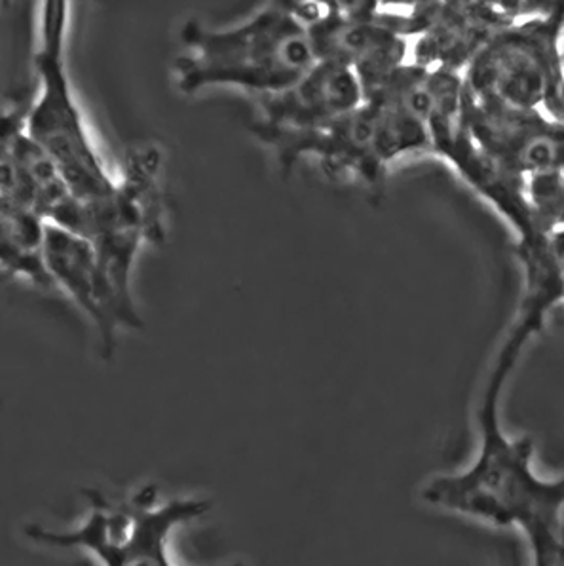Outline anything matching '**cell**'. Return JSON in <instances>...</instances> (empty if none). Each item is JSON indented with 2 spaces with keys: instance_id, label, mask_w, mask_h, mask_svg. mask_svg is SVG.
Listing matches in <instances>:
<instances>
[{
  "instance_id": "6da1fadb",
  "label": "cell",
  "mask_w": 564,
  "mask_h": 566,
  "mask_svg": "<svg viewBox=\"0 0 564 566\" xmlns=\"http://www.w3.org/2000/svg\"><path fill=\"white\" fill-rule=\"evenodd\" d=\"M524 346L505 338L492 364L478 407L479 446L471 464L428 481L430 506L500 528H518L529 539L532 566H563V479L534 472V439L511 438L500 424V398Z\"/></svg>"
},
{
  "instance_id": "7a4b0ae2",
  "label": "cell",
  "mask_w": 564,
  "mask_h": 566,
  "mask_svg": "<svg viewBox=\"0 0 564 566\" xmlns=\"http://www.w3.org/2000/svg\"><path fill=\"white\" fill-rule=\"evenodd\" d=\"M430 107V73L409 63L348 115L264 145L275 150L283 169L314 158L331 176L356 177L378 187L390 164L431 153Z\"/></svg>"
},
{
  "instance_id": "3957f363",
  "label": "cell",
  "mask_w": 564,
  "mask_h": 566,
  "mask_svg": "<svg viewBox=\"0 0 564 566\" xmlns=\"http://www.w3.org/2000/svg\"><path fill=\"white\" fill-rule=\"evenodd\" d=\"M181 39L187 52L175 60V76L185 94L229 86L267 97L290 88L317 61L295 2H270L232 28L188 21Z\"/></svg>"
},
{
  "instance_id": "277c9868",
  "label": "cell",
  "mask_w": 564,
  "mask_h": 566,
  "mask_svg": "<svg viewBox=\"0 0 564 566\" xmlns=\"http://www.w3.org/2000/svg\"><path fill=\"white\" fill-rule=\"evenodd\" d=\"M69 2L41 4L34 67L41 90L25 116V128L55 164L81 202H100L116 187V176L95 147L67 71Z\"/></svg>"
},
{
  "instance_id": "5b68a950",
  "label": "cell",
  "mask_w": 564,
  "mask_h": 566,
  "mask_svg": "<svg viewBox=\"0 0 564 566\" xmlns=\"http://www.w3.org/2000/svg\"><path fill=\"white\" fill-rule=\"evenodd\" d=\"M86 502L76 525L63 531L29 525L25 536L36 546L86 553L100 566H177L169 539L179 526L200 520L211 507L202 499L161 500L155 485L142 486L122 502L87 491Z\"/></svg>"
},
{
  "instance_id": "8992f818",
  "label": "cell",
  "mask_w": 564,
  "mask_h": 566,
  "mask_svg": "<svg viewBox=\"0 0 564 566\" xmlns=\"http://www.w3.org/2000/svg\"><path fill=\"white\" fill-rule=\"evenodd\" d=\"M463 88L563 122V10L523 12L498 29L462 73Z\"/></svg>"
},
{
  "instance_id": "52a82bcc",
  "label": "cell",
  "mask_w": 564,
  "mask_h": 566,
  "mask_svg": "<svg viewBox=\"0 0 564 566\" xmlns=\"http://www.w3.org/2000/svg\"><path fill=\"white\" fill-rule=\"evenodd\" d=\"M161 155L155 147H135L126 156L116 187L100 202H81L73 234L92 243L111 285L132 295V270L143 243L166 240V202L161 190Z\"/></svg>"
},
{
  "instance_id": "ba28073f",
  "label": "cell",
  "mask_w": 564,
  "mask_h": 566,
  "mask_svg": "<svg viewBox=\"0 0 564 566\" xmlns=\"http://www.w3.org/2000/svg\"><path fill=\"white\" fill-rule=\"evenodd\" d=\"M460 122L471 142L511 174L526 177L563 169L564 126L544 113L510 107L463 88Z\"/></svg>"
},
{
  "instance_id": "9c48e42d",
  "label": "cell",
  "mask_w": 564,
  "mask_h": 566,
  "mask_svg": "<svg viewBox=\"0 0 564 566\" xmlns=\"http://www.w3.org/2000/svg\"><path fill=\"white\" fill-rule=\"evenodd\" d=\"M521 14L510 2H415L410 65L462 75L484 42Z\"/></svg>"
},
{
  "instance_id": "30bf717a",
  "label": "cell",
  "mask_w": 564,
  "mask_h": 566,
  "mask_svg": "<svg viewBox=\"0 0 564 566\" xmlns=\"http://www.w3.org/2000/svg\"><path fill=\"white\" fill-rule=\"evenodd\" d=\"M44 269L52 285L65 291L94 322L107 358L115 350L118 331L142 327L137 304L111 285L92 243L84 238L46 223Z\"/></svg>"
},
{
  "instance_id": "8fae6325",
  "label": "cell",
  "mask_w": 564,
  "mask_h": 566,
  "mask_svg": "<svg viewBox=\"0 0 564 566\" xmlns=\"http://www.w3.org/2000/svg\"><path fill=\"white\" fill-rule=\"evenodd\" d=\"M363 99L362 82L352 69L317 60L290 88L261 97V118L251 124V132L262 143L303 134L348 115Z\"/></svg>"
},
{
  "instance_id": "7c38bea8",
  "label": "cell",
  "mask_w": 564,
  "mask_h": 566,
  "mask_svg": "<svg viewBox=\"0 0 564 566\" xmlns=\"http://www.w3.org/2000/svg\"><path fill=\"white\" fill-rule=\"evenodd\" d=\"M28 111L0 115V195L33 209L48 224L73 232L81 200L74 198L55 164L31 139Z\"/></svg>"
},
{
  "instance_id": "4fadbf2b",
  "label": "cell",
  "mask_w": 564,
  "mask_h": 566,
  "mask_svg": "<svg viewBox=\"0 0 564 566\" xmlns=\"http://www.w3.org/2000/svg\"><path fill=\"white\" fill-rule=\"evenodd\" d=\"M523 269V293L510 337L529 344L544 329L545 317L563 303V230L536 232L518 240Z\"/></svg>"
},
{
  "instance_id": "5bb4252c",
  "label": "cell",
  "mask_w": 564,
  "mask_h": 566,
  "mask_svg": "<svg viewBox=\"0 0 564 566\" xmlns=\"http://www.w3.org/2000/svg\"><path fill=\"white\" fill-rule=\"evenodd\" d=\"M44 242L46 221L33 209L0 195V269L34 285L52 287L44 269Z\"/></svg>"
}]
</instances>
